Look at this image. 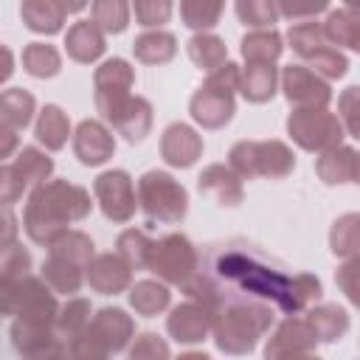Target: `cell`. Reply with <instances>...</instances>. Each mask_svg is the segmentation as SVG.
<instances>
[{
	"label": "cell",
	"instance_id": "obj_47",
	"mask_svg": "<svg viewBox=\"0 0 360 360\" xmlns=\"http://www.w3.org/2000/svg\"><path fill=\"white\" fill-rule=\"evenodd\" d=\"M335 281H338V287L343 290V295L360 309V253L352 256V259H346V262L338 267Z\"/></svg>",
	"mask_w": 360,
	"mask_h": 360
},
{
	"label": "cell",
	"instance_id": "obj_57",
	"mask_svg": "<svg viewBox=\"0 0 360 360\" xmlns=\"http://www.w3.org/2000/svg\"><path fill=\"white\" fill-rule=\"evenodd\" d=\"M346 6H349V8H354V11H357V17H360V0H349ZM354 51L360 53V42H357V48H354Z\"/></svg>",
	"mask_w": 360,
	"mask_h": 360
},
{
	"label": "cell",
	"instance_id": "obj_11",
	"mask_svg": "<svg viewBox=\"0 0 360 360\" xmlns=\"http://www.w3.org/2000/svg\"><path fill=\"white\" fill-rule=\"evenodd\" d=\"M315 332L307 318L287 315L264 346V360H301L315 352Z\"/></svg>",
	"mask_w": 360,
	"mask_h": 360
},
{
	"label": "cell",
	"instance_id": "obj_48",
	"mask_svg": "<svg viewBox=\"0 0 360 360\" xmlns=\"http://www.w3.org/2000/svg\"><path fill=\"white\" fill-rule=\"evenodd\" d=\"M132 11H135V20L141 25L155 31L158 25H163L172 17V3L169 0H135Z\"/></svg>",
	"mask_w": 360,
	"mask_h": 360
},
{
	"label": "cell",
	"instance_id": "obj_44",
	"mask_svg": "<svg viewBox=\"0 0 360 360\" xmlns=\"http://www.w3.org/2000/svg\"><path fill=\"white\" fill-rule=\"evenodd\" d=\"M107 343L93 332V326L82 329L79 335L70 338V360H110Z\"/></svg>",
	"mask_w": 360,
	"mask_h": 360
},
{
	"label": "cell",
	"instance_id": "obj_22",
	"mask_svg": "<svg viewBox=\"0 0 360 360\" xmlns=\"http://www.w3.org/2000/svg\"><path fill=\"white\" fill-rule=\"evenodd\" d=\"M20 17L25 22V28L37 31V34H56L65 25V3L59 0H22L20 6Z\"/></svg>",
	"mask_w": 360,
	"mask_h": 360
},
{
	"label": "cell",
	"instance_id": "obj_23",
	"mask_svg": "<svg viewBox=\"0 0 360 360\" xmlns=\"http://www.w3.org/2000/svg\"><path fill=\"white\" fill-rule=\"evenodd\" d=\"M307 323L312 326L318 343H335L346 335L349 329V315L343 307L338 304H318V307H309L307 312Z\"/></svg>",
	"mask_w": 360,
	"mask_h": 360
},
{
	"label": "cell",
	"instance_id": "obj_53",
	"mask_svg": "<svg viewBox=\"0 0 360 360\" xmlns=\"http://www.w3.org/2000/svg\"><path fill=\"white\" fill-rule=\"evenodd\" d=\"M14 236H17V219H14V214L6 208V211H3V236H0V248L6 250V248H11V245H17Z\"/></svg>",
	"mask_w": 360,
	"mask_h": 360
},
{
	"label": "cell",
	"instance_id": "obj_31",
	"mask_svg": "<svg viewBox=\"0 0 360 360\" xmlns=\"http://www.w3.org/2000/svg\"><path fill=\"white\" fill-rule=\"evenodd\" d=\"M169 298L172 292L166 290V284L160 281H152V278H143V281H135L129 287V304L138 315L143 318H155L158 312H163L169 307Z\"/></svg>",
	"mask_w": 360,
	"mask_h": 360
},
{
	"label": "cell",
	"instance_id": "obj_18",
	"mask_svg": "<svg viewBox=\"0 0 360 360\" xmlns=\"http://www.w3.org/2000/svg\"><path fill=\"white\" fill-rule=\"evenodd\" d=\"M197 186L202 194H208L217 205H239L245 200V188H242V177L225 166V163H211L200 172Z\"/></svg>",
	"mask_w": 360,
	"mask_h": 360
},
{
	"label": "cell",
	"instance_id": "obj_54",
	"mask_svg": "<svg viewBox=\"0 0 360 360\" xmlns=\"http://www.w3.org/2000/svg\"><path fill=\"white\" fill-rule=\"evenodd\" d=\"M17 146V132L8 127H0V158H8Z\"/></svg>",
	"mask_w": 360,
	"mask_h": 360
},
{
	"label": "cell",
	"instance_id": "obj_2",
	"mask_svg": "<svg viewBox=\"0 0 360 360\" xmlns=\"http://www.w3.org/2000/svg\"><path fill=\"white\" fill-rule=\"evenodd\" d=\"M90 205L93 202L87 188L68 180H48L31 191L22 214V228L37 245L48 248L53 239L70 231V222L84 219L90 214Z\"/></svg>",
	"mask_w": 360,
	"mask_h": 360
},
{
	"label": "cell",
	"instance_id": "obj_34",
	"mask_svg": "<svg viewBox=\"0 0 360 360\" xmlns=\"http://www.w3.org/2000/svg\"><path fill=\"white\" fill-rule=\"evenodd\" d=\"M68 135H70V121H68V115H65L56 104H45L42 112H39V118H37V141L45 143V149L56 152V149L65 146Z\"/></svg>",
	"mask_w": 360,
	"mask_h": 360
},
{
	"label": "cell",
	"instance_id": "obj_15",
	"mask_svg": "<svg viewBox=\"0 0 360 360\" xmlns=\"http://www.w3.org/2000/svg\"><path fill=\"white\" fill-rule=\"evenodd\" d=\"M166 329L177 343H200L214 329V312L197 301H183L172 309Z\"/></svg>",
	"mask_w": 360,
	"mask_h": 360
},
{
	"label": "cell",
	"instance_id": "obj_33",
	"mask_svg": "<svg viewBox=\"0 0 360 360\" xmlns=\"http://www.w3.org/2000/svg\"><path fill=\"white\" fill-rule=\"evenodd\" d=\"M188 56L200 70H219L228 62V48L217 34H194L188 39Z\"/></svg>",
	"mask_w": 360,
	"mask_h": 360
},
{
	"label": "cell",
	"instance_id": "obj_28",
	"mask_svg": "<svg viewBox=\"0 0 360 360\" xmlns=\"http://www.w3.org/2000/svg\"><path fill=\"white\" fill-rule=\"evenodd\" d=\"M276 82H278L276 65H248V68L242 70L239 93H242L248 101H253V104H264V101L273 98Z\"/></svg>",
	"mask_w": 360,
	"mask_h": 360
},
{
	"label": "cell",
	"instance_id": "obj_32",
	"mask_svg": "<svg viewBox=\"0 0 360 360\" xmlns=\"http://www.w3.org/2000/svg\"><path fill=\"white\" fill-rule=\"evenodd\" d=\"M329 248H332L335 256H343V259H352V256L360 253V214L357 211L340 214L332 222Z\"/></svg>",
	"mask_w": 360,
	"mask_h": 360
},
{
	"label": "cell",
	"instance_id": "obj_38",
	"mask_svg": "<svg viewBox=\"0 0 360 360\" xmlns=\"http://www.w3.org/2000/svg\"><path fill=\"white\" fill-rule=\"evenodd\" d=\"M152 245L155 239H149L143 231L138 228H129V231H121L118 239H115V253L132 267V270H141V267H149V253H152Z\"/></svg>",
	"mask_w": 360,
	"mask_h": 360
},
{
	"label": "cell",
	"instance_id": "obj_36",
	"mask_svg": "<svg viewBox=\"0 0 360 360\" xmlns=\"http://www.w3.org/2000/svg\"><path fill=\"white\" fill-rule=\"evenodd\" d=\"M11 166L25 186H42V183H48V177L53 172V160L45 152H39L37 146H22V152L17 155V160Z\"/></svg>",
	"mask_w": 360,
	"mask_h": 360
},
{
	"label": "cell",
	"instance_id": "obj_24",
	"mask_svg": "<svg viewBox=\"0 0 360 360\" xmlns=\"http://www.w3.org/2000/svg\"><path fill=\"white\" fill-rule=\"evenodd\" d=\"M132 53L143 65H163V62H169L177 53V39H174V34H169L163 28L143 31V34L135 37Z\"/></svg>",
	"mask_w": 360,
	"mask_h": 360
},
{
	"label": "cell",
	"instance_id": "obj_56",
	"mask_svg": "<svg viewBox=\"0 0 360 360\" xmlns=\"http://www.w3.org/2000/svg\"><path fill=\"white\" fill-rule=\"evenodd\" d=\"M177 360H211V357L202 354V352H186V354H180Z\"/></svg>",
	"mask_w": 360,
	"mask_h": 360
},
{
	"label": "cell",
	"instance_id": "obj_46",
	"mask_svg": "<svg viewBox=\"0 0 360 360\" xmlns=\"http://www.w3.org/2000/svg\"><path fill=\"white\" fill-rule=\"evenodd\" d=\"M129 360H169V343L155 332H143L129 346Z\"/></svg>",
	"mask_w": 360,
	"mask_h": 360
},
{
	"label": "cell",
	"instance_id": "obj_20",
	"mask_svg": "<svg viewBox=\"0 0 360 360\" xmlns=\"http://www.w3.org/2000/svg\"><path fill=\"white\" fill-rule=\"evenodd\" d=\"M104 31L93 22V20H79L68 28L65 34V51L73 62L90 65L104 53Z\"/></svg>",
	"mask_w": 360,
	"mask_h": 360
},
{
	"label": "cell",
	"instance_id": "obj_8",
	"mask_svg": "<svg viewBox=\"0 0 360 360\" xmlns=\"http://www.w3.org/2000/svg\"><path fill=\"white\" fill-rule=\"evenodd\" d=\"M287 132L301 149L318 152V155L340 146V141H343V124L326 107L292 110L287 118Z\"/></svg>",
	"mask_w": 360,
	"mask_h": 360
},
{
	"label": "cell",
	"instance_id": "obj_14",
	"mask_svg": "<svg viewBox=\"0 0 360 360\" xmlns=\"http://www.w3.org/2000/svg\"><path fill=\"white\" fill-rule=\"evenodd\" d=\"M93 84H96V107L101 112L110 104H115V101H121V98L129 96V90L135 84V70L129 68L127 59L112 56V59H107V62H101L96 68Z\"/></svg>",
	"mask_w": 360,
	"mask_h": 360
},
{
	"label": "cell",
	"instance_id": "obj_29",
	"mask_svg": "<svg viewBox=\"0 0 360 360\" xmlns=\"http://www.w3.org/2000/svg\"><path fill=\"white\" fill-rule=\"evenodd\" d=\"M48 256L62 259V262H70V264L87 270V264L96 259L93 256V239L87 233H82V231H65L59 239H53L48 245Z\"/></svg>",
	"mask_w": 360,
	"mask_h": 360
},
{
	"label": "cell",
	"instance_id": "obj_7",
	"mask_svg": "<svg viewBox=\"0 0 360 360\" xmlns=\"http://www.w3.org/2000/svg\"><path fill=\"white\" fill-rule=\"evenodd\" d=\"M138 202H141V208L149 219H158V222H166V225L180 222L188 211L186 188L172 174L158 172V169L146 172L138 180Z\"/></svg>",
	"mask_w": 360,
	"mask_h": 360
},
{
	"label": "cell",
	"instance_id": "obj_21",
	"mask_svg": "<svg viewBox=\"0 0 360 360\" xmlns=\"http://www.w3.org/2000/svg\"><path fill=\"white\" fill-rule=\"evenodd\" d=\"M90 326H93V332L107 343V349H110L112 354L121 352V349L129 343L132 332H135L132 318H129L124 309H118V307H104V309H98V312L93 315Z\"/></svg>",
	"mask_w": 360,
	"mask_h": 360
},
{
	"label": "cell",
	"instance_id": "obj_1",
	"mask_svg": "<svg viewBox=\"0 0 360 360\" xmlns=\"http://www.w3.org/2000/svg\"><path fill=\"white\" fill-rule=\"evenodd\" d=\"M183 290L188 301H197L211 312L236 298H256L270 301L287 315H298L321 298V281L312 273L287 276L250 245H217Z\"/></svg>",
	"mask_w": 360,
	"mask_h": 360
},
{
	"label": "cell",
	"instance_id": "obj_10",
	"mask_svg": "<svg viewBox=\"0 0 360 360\" xmlns=\"http://www.w3.org/2000/svg\"><path fill=\"white\" fill-rule=\"evenodd\" d=\"M93 191H96V200H98L107 219H112V222L132 219V214L138 208V197H135L132 177L124 169H112V172L98 174L93 183Z\"/></svg>",
	"mask_w": 360,
	"mask_h": 360
},
{
	"label": "cell",
	"instance_id": "obj_37",
	"mask_svg": "<svg viewBox=\"0 0 360 360\" xmlns=\"http://www.w3.org/2000/svg\"><path fill=\"white\" fill-rule=\"evenodd\" d=\"M287 39H290V48H292L304 62H309L318 51H323V48L329 45V42H326V37H323V25H321V22H315V20H307V22H295V25H290Z\"/></svg>",
	"mask_w": 360,
	"mask_h": 360
},
{
	"label": "cell",
	"instance_id": "obj_49",
	"mask_svg": "<svg viewBox=\"0 0 360 360\" xmlns=\"http://www.w3.org/2000/svg\"><path fill=\"white\" fill-rule=\"evenodd\" d=\"M338 110H340V118H343V127L349 129L352 138L360 141V87H346L338 98Z\"/></svg>",
	"mask_w": 360,
	"mask_h": 360
},
{
	"label": "cell",
	"instance_id": "obj_27",
	"mask_svg": "<svg viewBox=\"0 0 360 360\" xmlns=\"http://www.w3.org/2000/svg\"><path fill=\"white\" fill-rule=\"evenodd\" d=\"M34 96L22 87H8L0 93V127H8L14 132L25 129L34 115Z\"/></svg>",
	"mask_w": 360,
	"mask_h": 360
},
{
	"label": "cell",
	"instance_id": "obj_42",
	"mask_svg": "<svg viewBox=\"0 0 360 360\" xmlns=\"http://www.w3.org/2000/svg\"><path fill=\"white\" fill-rule=\"evenodd\" d=\"M236 17L245 25H250L253 31H262V28H273V22L281 14H278V3H273V0H239Z\"/></svg>",
	"mask_w": 360,
	"mask_h": 360
},
{
	"label": "cell",
	"instance_id": "obj_59",
	"mask_svg": "<svg viewBox=\"0 0 360 360\" xmlns=\"http://www.w3.org/2000/svg\"><path fill=\"white\" fill-rule=\"evenodd\" d=\"M352 183H360V155H357V163H354V177H352Z\"/></svg>",
	"mask_w": 360,
	"mask_h": 360
},
{
	"label": "cell",
	"instance_id": "obj_58",
	"mask_svg": "<svg viewBox=\"0 0 360 360\" xmlns=\"http://www.w3.org/2000/svg\"><path fill=\"white\" fill-rule=\"evenodd\" d=\"M84 8V3H65V11L70 14V11H82Z\"/></svg>",
	"mask_w": 360,
	"mask_h": 360
},
{
	"label": "cell",
	"instance_id": "obj_19",
	"mask_svg": "<svg viewBox=\"0 0 360 360\" xmlns=\"http://www.w3.org/2000/svg\"><path fill=\"white\" fill-rule=\"evenodd\" d=\"M202 155V138L188 127V124H172L163 129L160 138V158L169 166L186 169Z\"/></svg>",
	"mask_w": 360,
	"mask_h": 360
},
{
	"label": "cell",
	"instance_id": "obj_9",
	"mask_svg": "<svg viewBox=\"0 0 360 360\" xmlns=\"http://www.w3.org/2000/svg\"><path fill=\"white\" fill-rule=\"evenodd\" d=\"M146 270H152L166 284L186 287L200 270V256L183 233H166V236L155 239Z\"/></svg>",
	"mask_w": 360,
	"mask_h": 360
},
{
	"label": "cell",
	"instance_id": "obj_17",
	"mask_svg": "<svg viewBox=\"0 0 360 360\" xmlns=\"http://www.w3.org/2000/svg\"><path fill=\"white\" fill-rule=\"evenodd\" d=\"M73 152H76V158L84 166H98V163H104V160L112 158L115 138H112V132L101 121L84 118L76 127V132H73Z\"/></svg>",
	"mask_w": 360,
	"mask_h": 360
},
{
	"label": "cell",
	"instance_id": "obj_43",
	"mask_svg": "<svg viewBox=\"0 0 360 360\" xmlns=\"http://www.w3.org/2000/svg\"><path fill=\"white\" fill-rule=\"evenodd\" d=\"M31 270V253L22 248V245H11L0 253V284H11V281H20Z\"/></svg>",
	"mask_w": 360,
	"mask_h": 360
},
{
	"label": "cell",
	"instance_id": "obj_25",
	"mask_svg": "<svg viewBox=\"0 0 360 360\" xmlns=\"http://www.w3.org/2000/svg\"><path fill=\"white\" fill-rule=\"evenodd\" d=\"M354 163H357V152L352 146H335L329 152H323L315 163L318 177L326 186H340V183H352L354 177Z\"/></svg>",
	"mask_w": 360,
	"mask_h": 360
},
{
	"label": "cell",
	"instance_id": "obj_45",
	"mask_svg": "<svg viewBox=\"0 0 360 360\" xmlns=\"http://www.w3.org/2000/svg\"><path fill=\"white\" fill-rule=\"evenodd\" d=\"M349 68V59L343 51L326 45L323 51H318L312 59H309V70H315L321 79H340Z\"/></svg>",
	"mask_w": 360,
	"mask_h": 360
},
{
	"label": "cell",
	"instance_id": "obj_4",
	"mask_svg": "<svg viewBox=\"0 0 360 360\" xmlns=\"http://www.w3.org/2000/svg\"><path fill=\"white\" fill-rule=\"evenodd\" d=\"M239 84H242V70L233 62H225L219 70L208 73L205 82L191 96V104H188L191 118L202 129H219V127H225L233 118V112H236L233 93L239 90Z\"/></svg>",
	"mask_w": 360,
	"mask_h": 360
},
{
	"label": "cell",
	"instance_id": "obj_51",
	"mask_svg": "<svg viewBox=\"0 0 360 360\" xmlns=\"http://www.w3.org/2000/svg\"><path fill=\"white\" fill-rule=\"evenodd\" d=\"M20 357L22 360H70V340L65 335H56L48 343H42V346L20 354Z\"/></svg>",
	"mask_w": 360,
	"mask_h": 360
},
{
	"label": "cell",
	"instance_id": "obj_35",
	"mask_svg": "<svg viewBox=\"0 0 360 360\" xmlns=\"http://www.w3.org/2000/svg\"><path fill=\"white\" fill-rule=\"evenodd\" d=\"M22 68H25V73H31L37 79H51L59 73L62 56L48 42H28L22 48Z\"/></svg>",
	"mask_w": 360,
	"mask_h": 360
},
{
	"label": "cell",
	"instance_id": "obj_3",
	"mask_svg": "<svg viewBox=\"0 0 360 360\" xmlns=\"http://www.w3.org/2000/svg\"><path fill=\"white\" fill-rule=\"evenodd\" d=\"M273 323V307L256 298H236L214 312V343L225 354H250Z\"/></svg>",
	"mask_w": 360,
	"mask_h": 360
},
{
	"label": "cell",
	"instance_id": "obj_55",
	"mask_svg": "<svg viewBox=\"0 0 360 360\" xmlns=\"http://www.w3.org/2000/svg\"><path fill=\"white\" fill-rule=\"evenodd\" d=\"M0 56H3V70H0V79L6 82L8 76H11V51H8V45H0Z\"/></svg>",
	"mask_w": 360,
	"mask_h": 360
},
{
	"label": "cell",
	"instance_id": "obj_40",
	"mask_svg": "<svg viewBox=\"0 0 360 360\" xmlns=\"http://www.w3.org/2000/svg\"><path fill=\"white\" fill-rule=\"evenodd\" d=\"M90 14L104 34H121L129 25V3L124 0H96L90 6Z\"/></svg>",
	"mask_w": 360,
	"mask_h": 360
},
{
	"label": "cell",
	"instance_id": "obj_41",
	"mask_svg": "<svg viewBox=\"0 0 360 360\" xmlns=\"http://www.w3.org/2000/svg\"><path fill=\"white\" fill-rule=\"evenodd\" d=\"M90 301L87 298H68V304L59 307L56 315V329L70 340L73 335H79L82 329L90 326Z\"/></svg>",
	"mask_w": 360,
	"mask_h": 360
},
{
	"label": "cell",
	"instance_id": "obj_60",
	"mask_svg": "<svg viewBox=\"0 0 360 360\" xmlns=\"http://www.w3.org/2000/svg\"><path fill=\"white\" fill-rule=\"evenodd\" d=\"M301 360H321V357H318V354L312 352V354H307V357H301Z\"/></svg>",
	"mask_w": 360,
	"mask_h": 360
},
{
	"label": "cell",
	"instance_id": "obj_12",
	"mask_svg": "<svg viewBox=\"0 0 360 360\" xmlns=\"http://www.w3.org/2000/svg\"><path fill=\"white\" fill-rule=\"evenodd\" d=\"M281 90H284L287 101L295 110H304V107H326L329 98H332V90H329L326 79H321L307 65H287L284 73H281Z\"/></svg>",
	"mask_w": 360,
	"mask_h": 360
},
{
	"label": "cell",
	"instance_id": "obj_5",
	"mask_svg": "<svg viewBox=\"0 0 360 360\" xmlns=\"http://www.w3.org/2000/svg\"><path fill=\"white\" fill-rule=\"evenodd\" d=\"M0 309L3 315H11L22 323H39V326H56V315H59L53 290L37 276L0 284Z\"/></svg>",
	"mask_w": 360,
	"mask_h": 360
},
{
	"label": "cell",
	"instance_id": "obj_52",
	"mask_svg": "<svg viewBox=\"0 0 360 360\" xmlns=\"http://www.w3.org/2000/svg\"><path fill=\"white\" fill-rule=\"evenodd\" d=\"M28 186L20 180V174L14 172V166L11 163H6L3 169H0V200H3V205L6 208H11L20 197H22V191H25Z\"/></svg>",
	"mask_w": 360,
	"mask_h": 360
},
{
	"label": "cell",
	"instance_id": "obj_50",
	"mask_svg": "<svg viewBox=\"0 0 360 360\" xmlns=\"http://www.w3.org/2000/svg\"><path fill=\"white\" fill-rule=\"evenodd\" d=\"M329 3L326 0H281L278 3V14L281 17H290V20H315L321 11H326Z\"/></svg>",
	"mask_w": 360,
	"mask_h": 360
},
{
	"label": "cell",
	"instance_id": "obj_16",
	"mask_svg": "<svg viewBox=\"0 0 360 360\" xmlns=\"http://www.w3.org/2000/svg\"><path fill=\"white\" fill-rule=\"evenodd\" d=\"M84 281L101 295H118L132 284V267L118 253H98L87 264Z\"/></svg>",
	"mask_w": 360,
	"mask_h": 360
},
{
	"label": "cell",
	"instance_id": "obj_6",
	"mask_svg": "<svg viewBox=\"0 0 360 360\" xmlns=\"http://www.w3.org/2000/svg\"><path fill=\"white\" fill-rule=\"evenodd\" d=\"M228 166L239 177L281 180L295 169V155L281 141H239L228 152Z\"/></svg>",
	"mask_w": 360,
	"mask_h": 360
},
{
	"label": "cell",
	"instance_id": "obj_13",
	"mask_svg": "<svg viewBox=\"0 0 360 360\" xmlns=\"http://www.w3.org/2000/svg\"><path fill=\"white\" fill-rule=\"evenodd\" d=\"M101 115L129 143L143 141L149 135V129H152V104L143 96H127V98L110 104L107 110H101Z\"/></svg>",
	"mask_w": 360,
	"mask_h": 360
},
{
	"label": "cell",
	"instance_id": "obj_39",
	"mask_svg": "<svg viewBox=\"0 0 360 360\" xmlns=\"http://www.w3.org/2000/svg\"><path fill=\"white\" fill-rule=\"evenodd\" d=\"M222 3L219 0H183L180 3V17L183 22L197 31V34H208V28H214L219 22L222 14Z\"/></svg>",
	"mask_w": 360,
	"mask_h": 360
},
{
	"label": "cell",
	"instance_id": "obj_30",
	"mask_svg": "<svg viewBox=\"0 0 360 360\" xmlns=\"http://www.w3.org/2000/svg\"><path fill=\"white\" fill-rule=\"evenodd\" d=\"M53 292H62V295H73L82 290L84 284V267H76L70 262H62V259H53L48 256L42 262V276H39Z\"/></svg>",
	"mask_w": 360,
	"mask_h": 360
},
{
	"label": "cell",
	"instance_id": "obj_26",
	"mask_svg": "<svg viewBox=\"0 0 360 360\" xmlns=\"http://www.w3.org/2000/svg\"><path fill=\"white\" fill-rule=\"evenodd\" d=\"M281 34L276 28H262V31H248L242 37V56L248 65H276L281 56Z\"/></svg>",
	"mask_w": 360,
	"mask_h": 360
}]
</instances>
